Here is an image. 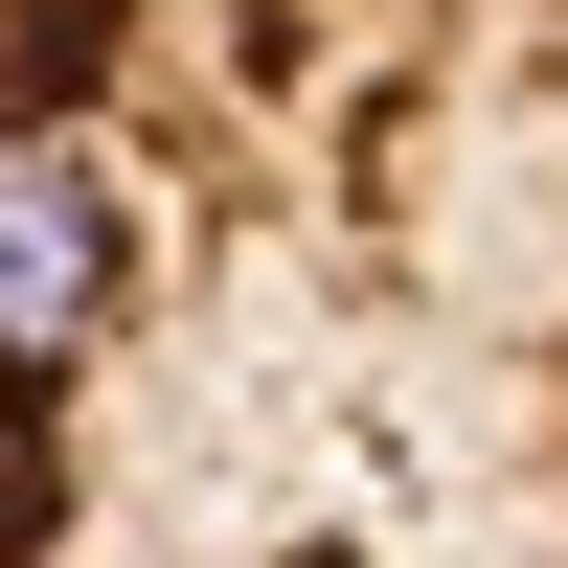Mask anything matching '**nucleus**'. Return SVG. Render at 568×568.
Here are the masks:
<instances>
[{
  "instance_id": "f257e3e1",
  "label": "nucleus",
  "mask_w": 568,
  "mask_h": 568,
  "mask_svg": "<svg viewBox=\"0 0 568 568\" xmlns=\"http://www.w3.org/2000/svg\"><path fill=\"white\" fill-rule=\"evenodd\" d=\"M0 568H568V0H0Z\"/></svg>"
}]
</instances>
